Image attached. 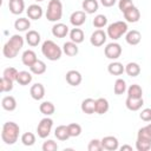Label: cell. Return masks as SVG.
Wrapping results in <instances>:
<instances>
[{
    "instance_id": "cell-1",
    "label": "cell",
    "mask_w": 151,
    "mask_h": 151,
    "mask_svg": "<svg viewBox=\"0 0 151 151\" xmlns=\"http://www.w3.org/2000/svg\"><path fill=\"white\" fill-rule=\"evenodd\" d=\"M20 127L14 122H6L1 129V139L7 145H13L18 142Z\"/></svg>"
},
{
    "instance_id": "cell-2",
    "label": "cell",
    "mask_w": 151,
    "mask_h": 151,
    "mask_svg": "<svg viewBox=\"0 0 151 151\" xmlns=\"http://www.w3.org/2000/svg\"><path fill=\"white\" fill-rule=\"evenodd\" d=\"M22 46H24V38L21 35H19V34H14L4 45L2 54L8 59H13V58H15L18 55V53L22 48Z\"/></svg>"
},
{
    "instance_id": "cell-3",
    "label": "cell",
    "mask_w": 151,
    "mask_h": 151,
    "mask_svg": "<svg viewBox=\"0 0 151 151\" xmlns=\"http://www.w3.org/2000/svg\"><path fill=\"white\" fill-rule=\"evenodd\" d=\"M41 53L51 61L59 60L63 54V48L59 47L53 40H45L41 45Z\"/></svg>"
},
{
    "instance_id": "cell-4",
    "label": "cell",
    "mask_w": 151,
    "mask_h": 151,
    "mask_svg": "<svg viewBox=\"0 0 151 151\" xmlns=\"http://www.w3.org/2000/svg\"><path fill=\"white\" fill-rule=\"evenodd\" d=\"M63 17V4L60 0H50L46 9V19L52 22H57Z\"/></svg>"
},
{
    "instance_id": "cell-5",
    "label": "cell",
    "mask_w": 151,
    "mask_h": 151,
    "mask_svg": "<svg viewBox=\"0 0 151 151\" xmlns=\"http://www.w3.org/2000/svg\"><path fill=\"white\" fill-rule=\"evenodd\" d=\"M127 24L125 21H114L112 24H110L107 26V37L112 40H118L119 38H122L124 34H126L127 29Z\"/></svg>"
},
{
    "instance_id": "cell-6",
    "label": "cell",
    "mask_w": 151,
    "mask_h": 151,
    "mask_svg": "<svg viewBox=\"0 0 151 151\" xmlns=\"http://www.w3.org/2000/svg\"><path fill=\"white\" fill-rule=\"evenodd\" d=\"M136 149L138 151H149L151 149V134L147 132L146 127H140L137 133Z\"/></svg>"
},
{
    "instance_id": "cell-7",
    "label": "cell",
    "mask_w": 151,
    "mask_h": 151,
    "mask_svg": "<svg viewBox=\"0 0 151 151\" xmlns=\"http://www.w3.org/2000/svg\"><path fill=\"white\" fill-rule=\"evenodd\" d=\"M52 126H53V120L51 118H48L47 116L45 118H42L40 120V123L38 124L37 126V133H38V137L39 138H47L51 133V130H52Z\"/></svg>"
},
{
    "instance_id": "cell-8",
    "label": "cell",
    "mask_w": 151,
    "mask_h": 151,
    "mask_svg": "<svg viewBox=\"0 0 151 151\" xmlns=\"http://www.w3.org/2000/svg\"><path fill=\"white\" fill-rule=\"evenodd\" d=\"M122 52H123L122 46H120L118 42H114V41L107 44L106 47L104 48L105 57L109 58V59H111V60H116V59H118V58L122 55Z\"/></svg>"
},
{
    "instance_id": "cell-9",
    "label": "cell",
    "mask_w": 151,
    "mask_h": 151,
    "mask_svg": "<svg viewBox=\"0 0 151 151\" xmlns=\"http://www.w3.org/2000/svg\"><path fill=\"white\" fill-rule=\"evenodd\" d=\"M106 39H107V33L104 32L103 29L98 28V29H96V31L91 34L90 42H91V45L94 46V47H100V46H103V45L106 42Z\"/></svg>"
},
{
    "instance_id": "cell-10",
    "label": "cell",
    "mask_w": 151,
    "mask_h": 151,
    "mask_svg": "<svg viewBox=\"0 0 151 151\" xmlns=\"http://www.w3.org/2000/svg\"><path fill=\"white\" fill-rule=\"evenodd\" d=\"M101 145H103V149L104 150H107V151H116L119 149V142L116 137L113 136H106V137H103L101 139Z\"/></svg>"
},
{
    "instance_id": "cell-11",
    "label": "cell",
    "mask_w": 151,
    "mask_h": 151,
    "mask_svg": "<svg viewBox=\"0 0 151 151\" xmlns=\"http://www.w3.org/2000/svg\"><path fill=\"white\" fill-rule=\"evenodd\" d=\"M86 21V13L84 11H76L70 17V22L74 27H80Z\"/></svg>"
},
{
    "instance_id": "cell-12",
    "label": "cell",
    "mask_w": 151,
    "mask_h": 151,
    "mask_svg": "<svg viewBox=\"0 0 151 151\" xmlns=\"http://www.w3.org/2000/svg\"><path fill=\"white\" fill-rule=\"evenodd\" d=\"M70 33V29H68V26L63 24V22H55L53 26H52V34L55 37V38H65L67 34Z\"/></svg>"
},
{
    "instance_id": "cell-13",
    "label": "cell",
    "mask_w": 151,
    "mask_h": 151,
    "mask_svg": "<svg viewBox=\"0 0 151 151\" xmlns=\"http://www.w3.org/2000/svg\"><path fill=\"white\" fill-rule=\"evenodd\" d=\"M65 79H66V81H67L68 85H71V86H78V85H80V83L83 80V77H81L80 72H78L76 70H70L66 73Z\"/></svg>"
},
{
    "instance_id": "cell-14",
    "label": "cell",
    "mask_w": 151,
    "mask_h": 151,
    "mask_svg": "<svg viewBox=\"0 0 151 151\" xmlns=\"http://www.w3.org/2000/svg\"><path fill=\"white\" fill-rule=\"evenodd\" d=\"M123 14H124V19L127 22H137L140 19V12L134 5L131 6L130 8H127Z\"/></svg>"
},
{
    "instance_id": "cell-15",
    "label": "cell",
    "mask_w": 151,
    "mask_h": 151,
    "mask_svg": "<svg viewBox=\"0 0 151 151\" xmlns=\"http://www.w3.org/2000/svg\"><path fill=\"white\" fill-rule=\"evenodd\" d=\"M26 13H27V17L32 20H39L44 12H42V7L39 6L38 4H33V5H29L28 8L26 9Z\"/></svg>"
},
{
    "instance_id": "cell-16",
    "label": "cell",
    "mask_w": 151,
    "mask_h": 151,
    "mask_svg": "<svg viewBox=\"0 0 151 151\" xmlns=\"http://www.w3.org/2000/svg\"><path fill=\"white\" fill-rule=\"evenodd\" d=\"M29 94L34 100H41L45 97V87L42 84L37 83L31 86L29 88Z\"/></svg>"
},
{
    "instance_id": "cell-17",
    "label": "cell",
    "mask_w": 151,
    "mask_h": 151,
    "mask_svg": "<svg viewBox=\"0 0 151 151\" xmlns=\"http://www.w3.org/2000/svg\"><path fill=\"white\" fill-rule=\"evenodd\" d=\"M125 40L129 45L131 46H136L142 40V34L137 29H131V31H127L126 34H125Z\"/></svg>"
},
{
    "instance_id": "cell-18",
    "label": "cell",
    "mask_w": 151,
    "mask_h": 151,
    "mask_svg": "<svg viewBox=\"0 0 151 151\" xmlns=\"http://www.w3.org/2000/svg\"><path fill=\"white\" fill-rule=\"evenodd\" d=\"M8 8L12 14L19 15L25 9V1L24 0H9L8 1Z\"/></svg>"
},
{
    "instance_id": "cell-19",
    "label": "cell",
    "mask_w": 151,
    "mask_h": 151,
    "mask_svg": "<svg viewBox=\"0 0 151 151\" xmlns=\"http://www.w3.org/2000/svg\"><path fill=\"white\" fill-rule=\"evenodd\" d=\"M125 105H126V107L130 111H138L144 105V100H143V98H131V97H127L126 100H125Z\"/></svg>"
},
{
    "instance_id": "cell-20",
    "label": "cell",
    "mask_w": 151,
    "mask_h": 151,
    "mask_svg": "<svg viewBox=\"0 0 151 151\" xmlns=\"http://www.w3.org/2000/svg\"><path fill=\"white\" fill-rule=\"evenodd\" d=\"M25 39H26V42H27L29 46L34 47V46H38V45L40 44L41 37H40V34H39L37 31H34V29H29V31H27Z\"/></svg>"
},
{
    "instance_id": "cell-21",
    "label": "cell",
    "mask_w": 151,
    "mask_h": 151,
    "mask_svg": "<svg viewBox=\"0 0 151 151\" xmlns=\"http://www.w3.org/2000/svg\"><path fill=\"white\" fill-rule=\"evenodd\" d=\"M38 60V58H37V54H35V52L34 51H32V50H26V51H24V53H22V55H21V61H22V64L25 65V66H32L35 61Z\"/></svg>"
},
{
    "instance_id": "cell-22",
    "label": "cell",
    "mask_w": 151,
    "mask_h": 151,
    "mask_svg": "<svg viewBox=\"0 0 151 151\" xmlns=\"http://www.w3.org/2000/svg\"><path fill=\"white\" fill-rule=\"evenodd\" d=\"M81 111L86 114H92L96 112V100L92 98H86L81 101V106H80Z\"/></svg>"
},
{
    "instance_id": "cell-23",
    "label": "cell",
    "mask_w": 151,
    "mask_h": 151,
    "mask_svg": "<svg viewBox=\"0 0 151 151\" xmlns=\"http://www.w3.org/2000/svg\"><path fill=\"white\" fill-rule=\"evenodd\" d=\"M81 7L86 14H93L98 11L99 4L97 0H84L81 4Z\"/></svg>"
},
{
    "instance_id": "cell-24",
    "label": "cell",
    "mask_w": 151,
    "mask_h": 151,
    "mask_svg": "<svg viewBox=\"0 0 151 151\" xmlns=\"http://www.w3.org/2000/svg\"><path fill=\"white\" fill-rule=\"evenodd\" d=\"M63 52L68 55V57H74L78 54L79 52V48H78V44L73 42V41H66L64 45H63Z\"/></svg>"
},
{
    "instance_id": "cell-25",
    "label": "cell",
    "mask_w": 151,
    "mask_h": 151,
    "mask_svg": "<svg viewBox=\"0 0 151 151\" xmlns=\"http://www.w3.org/2000/svg\"><path fill=\"white\" fill-rule=\"evenodd\" d=\"M107 71L112 76H120L125 72V66L119 61H112L107 66Z\"/></svg>"
},
{
    "instance_id": "cell-26",
    "label": "cell",
    "mask_w": 151,
    "mask_h": 151,
    "mask_svg": "<svg viewBox=\"0 0 151 151\" xmlns=\"http://www.w3.org/2000/svg\"><path fill=\"white\" fill-rule=\"evenodd\" d=\"M70 39L71 41L76 42V44H80L84 41V38H85V34H84V31L81 28H78V27H74L70 31Z\"/></svg>"
},
{
    "instance_id": "cell-27",
    "label": "cell",
    "mask_w": 151,
    "mask_h": 151,
    "mask_svg": "<svg viewBox=\"0 0 151 151\" xmlns=\"http://www.w3.org/2000/svg\"><path fill=\"white\" fill-rule=\"evenodd\" d=\"M1 106L6 111H14L17 109V100L13 96H6L1 100Z\"/></svg>"
},
{
    "instance_id": "cell-28",
    "label": "cell",
    "mask_w": 151,
    "mask_h": 151,
    "mask_svg": "<svg viewBox=\"0 0 151 151\" xmlns=\"http://www.w3.org/2000/svg\"><path fill=\"white\" fill-rule=\"evenodd\" d=\"M110 104L106 98H98L96 99V113L98 114H104L109 111Z\"/></svg>"
},
{
    "instance_id": "cell-29",
    "label": "cell",
    "mask_w": 151,
    "mask_h": 151,
    "mask_svg": "<svg viewBox=\"0 0 151 151\" xmlns=\"http://www.w3.org/2000/svg\"><path fill=\"white\" fill-rule=\"evenodd\" d=\"M33 77H32V72H28V71H20L19 74H18V78H17V83L21 86H26L28 84H31Z\"/></svg>"
},
{
    "instance_id": "cell-30",
    "label": "cell",
    "mask_w": 151,
    "mask_h": 151,
    "mask_svg": "<svg viewBox=\"0 0 151 151\" xmlns=\"http://www.w3.org/2000/svg\"><path fill=\"white\" fill-rule=\"evenodd\" d=\"M31 27V21L27 18H19L14 21V28L19 32H25Z\"/></svg>"
},
{
    "instance_id": "cell-31",
    "label": "cell",
    "mask_w": 151,
    "mask_h": 151,
    "mask_svg": "<svg viewBox=\"0 0 151 151\" xmlns=\"http://www.w3.org/2000/svg\"><path fill=\"white\" fill-rule=\"evenodd\" d=\"M46 64L42 61V60H37L32 66H29V71L33 73V74H37V76H40V74H44L46 72Z\"/></svg>"
},
{
    "instance_id": "cell-32",
    "label": "cell",
    "mask_w": 151,
    "mask_h": 151,
    "mask_svg": "<svg viewBox=\"0 0 151 151\" xmlns=\"http://www.w3.org/2000/svg\"><path fill=\"white\" fill-rule=\"evenodd\" d=\"M54 136L57 137V139L59 140H67L70 138V133H68V130H67V125H59L55 127V131H54Z\"/></svg>"
},
{
    "instance_id": "cell-33",
    "label": "cell",
    "mask_w": 151,
    "mask_h": 151,
    "mask_svg": "<svg viewBox=\"0 0 151 151\" xmlns=\"http://www.w3.org/2000/svg\"><path fill=\"white\" fill-rule=\"evenodd\" d=\"M126 91H127V97H131V98H143V88L138 84L130 85Z\"/></svg>"
},
{
    "instance_id": "cell-34",
    "label": "cell",
    "mask_w": 151,
    "mask_h": 151,
    "mask_svg": "<svg viewBox=\"0 0 151 151\" xmlns=\"http://www.w3.org/2000/svg\"><path fill=\"white\" fill-rule=\"evenodd\" d=\"M125 72L129 77H137L140 73V66L137 63H129L127 65H125Z\"/></svg>"
},
{
    "instance_id": "cell-35",
    "label": "cell",
    "mask_w": 151,
    "mask_h": 151,
    "mask_svg": "<svg viewBox=\"0 0 151 151\" xmlns=\"http://www.w3.org/2000/svg\"><path fill=\"white\" fill-rule=\"evenodd\" d=\"M39 110H40V112L44 116H47L48 117V116H52L54 113L55 107H54L53 103H51V101H42L40 104V106H39Z\"/></svg>"
},
{
    "instance_id": "cell-36",
    "label": "cell",
    "mask_w": 151,
    "mask_h": 151,
    "mask_svg": "<svg viewBox=\"0 0 151 151\" xmlns=\"http://www.w3.org/2000/svg\"><path fill=\"white\" fill-rule=\"evenodd\" d=\"M126 90H127V87H126V81H125L124 79H122V78H118V79L114 81V85H113L114 94L120 96V94H123Z\"/></svg>"
},
{
    "instance_id": "cell-37",
    "label": "cell",
    "mask_w": 151,
    "mask_h": 151,
    "mask_svg": "<svg viewBox=\"0 0 151 151\" xmlns=\"http://www.w3.org/2000/svg\"><path fill=\"white\" fill-rule=\"evenodd\" d=\"M20 140H21V143H22L25 146H32V145H34V143H35V136H34V133H32V132H25V133L21 134Z\"/></svg>"
},
{
    "instance_id": "cell-38",
    "label": "cell",
    "mask_w": 151,
    "mask_h": 151,
    "mask_svg": "<svg viewBox=\"0 0 151 151\" xmlns=\"http://www.w3.org/2000/svg\"><path fill=\"white\" fill-rule=\"evenodd\" d=\"M18 74H19V71H18L15 67H7V68L4 70L2 77H4V78H7V79H9V80L17 81Z\"/></svg>"
},
{
    "instance_id": "cell-39",
    "label": "cell",
    "mask_w": 151,
    "mask_h": 151,
    "mask_svg": "<svg viewBox=\"0 0 151 151\" xmlns=\"http://www.w3.org/2000/svg\"><path fill=\"white\" fill-rule=\"evenodd\" d=\"M93 26L96 28H103L107 25V18L104 15V14H97L92 21Z\"/></svg>"
},
{
    "instance_id": "cell-40",
    "label": "cell",
    "mask_w": 151,
    "mask_h": 151,
    "mask_svg": "<svg viewBox=\"0 0 151 151\" xmlns=\"http://www.w3.org/2000/svg\"><path fill=\"white\" fill-rule=\"evenodd\" d=\"M13 80H9L7 78H1L0 79V91L1 92H9L13 90Z\"/></svg>"
},
{
    "instance_id": "cell-41",
    "label": "cell",
    "mask_w": 151,
    "mask_h": 151,
    "mask_svg": "<svg viewBox=\"0 0 151 151\" xmlns=\"http://www.w3.org/2000/svg\"><path fill=\"white\" fill-rule=\"evenodd\" d=\"M67 130L70 133V137H78L81 133V126L77 123H71L67 125Z\"/></svg>"
},
{
    "instance_id": "cell-42",
    "label": "cell",
    "mask_w": 151,
    "mask_h": 151,
    "mask_svg": "<svg viewBox=\"0 0 151 151\" xmlns=\"http://www.w3.org/2000/svg\"><path fill=\"white\" fill-rule=\"evenodd\" d=\"M87 150L88 151H101L104 150L103 149V145H101V140L99 139H92L88 145H87Z\"/></svg>"
},
{
    "instance_id": "cell-43",
    "label": "cell",
    "mask_w": 151,
    "mask_h": 151,
    "mask_svg": "<svg viewBox=\"0 0 151 151\" xmlns=\"http://www.w3.org/2000/svg\"><path fill=\"white\" fill-rule=\"evenodd\" d=\"M58 150V144L52 140V139H47L46 142H44L42 144V151H57Z\"/></svg>"
},
{
    "instance_id": "cell-44",
    "label": "cell",
    "mask_w": 151,
    "mask_h": 151,
    "mask_svg": "<svg viewBox=\"0 0 151 151\" xmlns=\"http://www.w3.org/2000/svg\"><path fill=\"white\" fill-rule=\"evenodd\" d=\"M131 6H133V2L132 0H119L118 2V7H119V11L122 13H124L127 8H130Z\"/></svg>"
},
{
    "instance_id": "cell-45",
    "label": "cell",
    "mask_w": 151,
    "mask_h": 151,
    "mask_svg": "<svg viewBox=\"0 0 151 151\" xmlns=\"http://www.w3.org/2000/svg\"><path fill=\"white\" fill-rule=\"evenodd\" d=\"M139 118L143 122H151V109L146 107V109L142 110V112L139 113Z\"/></svg>"
},
{
    "instance_id": "cell-46",
    "label": "cell",
    "mask_w": 151,
    "mask_h": 151,
    "mask_svg": "<svg viewBox=\"0 0 151 151\" xmlns=\"http://www.w3.org/2000/svg\"><path fill=\"white\" fill-rule=\"evenodd\" d=\"M117 0H100V4L104 6V7H112L114 4H116Z\"/></svg>"
},
{
    "instance_id": "cell-47",
    "label": "cell",
    "mask_w": 151,
    "mask_h": 151,
    "mask_svg": "<svg viewBox=\"0 0 151 151\" xmlns=\"http://www.w3.org/2000/svg\"><path fill=\"white\" fill-rule=\"evenodd\" d=\"M120 150H122V151H125V150L132 151V146H131V145H123V146H120Z\"/></svg>"
},
{
    "instance_id": "cell-48",
    "label": "cell",
    "mask_w": 151,
    "mask_h": 151,
    "mask_svg": "<svg viewBox=\"0 0 151 151\" xmlns=\"http://www.w3.org/2000/svg\"><path fill=\"white\" fill-rule=\"evenodd\" d=\"M145 127H146V130H147V132H149V133L151 134V123H150V124H147V125H146Z\"/></svg>"
},
{
    "instance_id": "cell-49",
    "label": "cell",
    "mask_w": 151,
    "mask_h": 151,
    "mask_svg": "<svg viewBox=\"0 0 151 151\" xmlns=\"http://www.w3.org/2000/svg\"><path fill=\"white\" fill-rule=\"evenodd\" d=\"M34 1H37V2H40V1H44V0H34Z\"/></svg>"
}]
</instances>
